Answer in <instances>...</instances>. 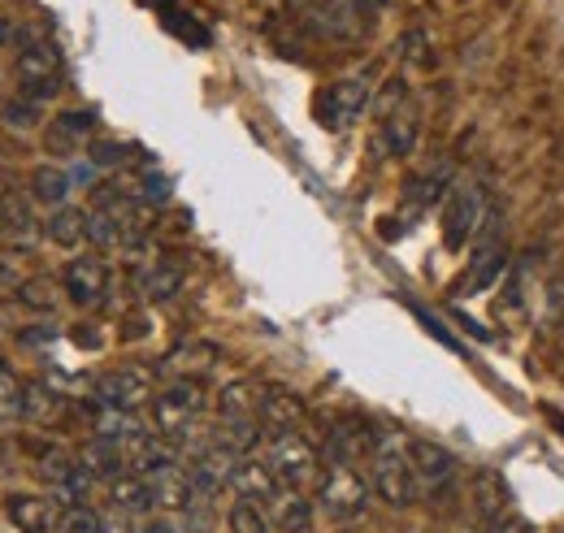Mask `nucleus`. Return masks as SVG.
Listing matches in <instances>:
<instances>
[{
  "mask_svg": "<svg viewBox=\"0 0 564 533\" xmlns=\"http://www.w3.org/2000/svg\"><path fill=\"white\" fill-rule=\"evenodd\" d=\"M66 412V395L48 382H26V421L35 425H53Z\"/></svg>",
  "mask_w": 564,
  "mask_h": 533,
  "instance_id": "obj_31",
  "label": "nucleus"
},
{
  "mask_svg": "<svg viewBox=\"0 0 564 533\" xmlns=\"http://www.w3.org/2000/svg\"><path fill=\"white\" fill-rule=\"evenodd\" d=\"M503 265H508V248H503L499 239L482 243L478 257H474V269H469L465 282H460V295H478V291H487L495 278L503 273Z\"/></svg>",
  "mask_w": 564,
  "mask_h": 533,
  "instance_id": "obj_27",
  "label": "nucleus"
},
{
  "mask_svg": "<svg viewBox=\"0 0 564 533\" xmlns=\"http://www.w3.org/2000/svg\"><path fill=\"white\" fill-rule=\"evenodd\" d=\"M382 9H387V0H322L313 18H317V31L335 35V40H352Z\"/></svg>",
  "mask_w": 564,
  "mask_h": 533,
  "instance_id": "obj_9",
  "label": "nucleus"
},
{
  "mask_svg": "<svg viewBox=\"0 0 564 533\" xmlns=\"http://www.w3.org/2000/svg\"><path fill=\"white\" fill-rule=\"evenodd\" d=\"M70 192H74V178L62 165H40V170L31 174V200L44 204L48 213L62 208V204H70Z\"/></svg>",
  "mask_w": 564,
  "mask_h": 533,
  "instance_id": "obj_28",
  "label": "nucleus"
},
{
  "mask_svg": "<svg viewBox=\"0 0 564 533\" xmlns=\"http://www.w3.org/2000/svg\"><path fill=\"white\" fill-rule=\"evenodd\" d=\"M183 465H187V477H192L196 494L217 499L221 490H230V477H235L239 456H235V452H226L221 443H213L209 452H200V456H192V460H183Z\"/></svg>",
  "mask_w": 564,
  "mask_h": 533,
  "instance_id": "obj_15",
  "label": "nucleus"
},
{
  "mask_svg": "<svg viewBox=\"0 0 564 533\" xmlns=\"http://www.w3.org/2000/svg\"><path fill=\"white\" fill-rule=\"evenodd\" d=\"M417 134H422V113L417 105H400L395 113H387L378 122V134H373V152L378 156H409L417 148Z\"/></svg>",
  "mask_w": 564,
  "mask_h": 533,
  "instance_id": "obj_14",
  "label": "nucleus"
},
{
  "mask_svg": "<svg viewBox=\"0 0 564 533\" xmlns=\"http://www.w3.org/2000/svg\"><path fill=\"white\" fill-rule=\"evenodd\" d=\"M226 530L230 533H270L274 530V521H270V512H265L261 503L235 499V503L226 508Z\"/></svg>",
  "mask_w": 564,
  "mask_h": 533,
  "instance_id": "obj_32",
  "label": "nucleus"
},
{
  "mask_svg": "<svg viewBox=\"0 0 564 533\" xmlns=\"http://www.w3.org/2000/svg\"><path fill=\"white\" fill-rule=\"evenodd\" d=\"M78 465L87 468L96 481H118L122 472H131L127 447H118V443H109V438H91V443H83Z\"/></svg>",
  "mask_w": 564,
  "mask_h": 533,
  "instance_id": "obj_21",
  "label": "nucleus"
},
{
  "mask_svg": "<svg viewBox=\"0 0 564 533\" xmlns=\"http://www.w3.org/2000/svg\"><path fill=\"white\" fill-rule=\"evenodd\" d=\"M148 486H152L156 508H165V512H183V508L196 499V486H192V477H187V465L148 477Z\"/></svg>",
  "mask_w": 564,
  "mask_h": 533,
  "instance_id": "obj_25",
  "label": "nucleus"
},
{
  "mask_svg": "<svg viewBox=\"0 0 564 533\" xmlns=\"http://www.w3.org/2000/svg\"><path fill=\"white\" fill-rule=\"evenodd\" d=\"M18 304H26V308H35V313H48V308L57 304V282H53V278H26V282L18 286Z\"/></svg>",
  "mask_w": 564,
  "mask_h": 533,
  "instance_id": "obj_35",
  "label": "nucleus"
},
{
  "mask_svg": "<svg viewBox=\"0 0 564 533\" xmlns=\"http://www.w3.org/2000/svg\"><path fill=\"white\" fill-rule=\"evenodd\" d=\"M100 530H105V516H100V512H91V508L83 503V508H66L62 530L57 533H100Z\"/></svg>",
  "mask_w": 564,
  "mask_h": 533,
  "instance_id": "obj_37",
  "label": "nucleus"
},
{
  "mask_svg": "<svg viewBox=\"0 0 564 533\" xmlns=\"http://www.w3.org/2000/svg\"><path fill=\"white\" fill-rule=\"evenodd\" d=\"M0 40H9V26H0Z\"/></svg>",
  "mask_w": 564,
  "mask_h": 533,
  "instance_id": "obj_46",
  "label": "nucleus"
},
{
  "mask_svg": "<svg viewBox=\"0 0 564 533\" xmlns=\"http://www.w3.org/2000/svg\"><path fill=\"white\" fill-rule=\"evenodd\" d=\"M18 78H22V96L35 105V100H53L62 91V53L57 44L48 40H31L22 53H18Z\"/></svg>",
  "mask_w": 564,
  "mask_h": 533,
  "instance_id": "obj_5",
  "label": "nucleus"
},
{
  "mask_svg": "<svg viewBox=\"0 0 564 533\" xmlns=\"http://www.w3.org/2000/svg\"><path fill=\"white\" fill-rule=\"evenodd\" d=\"M148 434V425L140 421V412H127V407H96L91 416V438H109L118 447H131Z\"/></svg>",
  "mask_w": 564,
  "mask_h": 533,
  "instance_id": "obj_20",
  "label": "nucleus"
},
{
  "mask_svg": "<svg viewBox=\"0 0 564 533\" xmlns=\"http://www.w3.org/2000/svg\"><path fill=\"white\" fill-rule=\"evenodd\" d=\"M409 438L395 429H378L373 434V452H369V486L387 508H409L417 503V472H413V456H409Z\"/></svg>",
  "mask_w": 564,
  "mask_h": 533,
  "instance_id": "obj_1",
  "label": "nucleus"
},
{
  "mask_svg": "<svg viewBox=\"0 0 564 533\" xmlns=\"http://www.w3.org/2000/svg\"><path fill=\"white\" fill-rule=\"evenodd\" d=\"M22 286V278H18V269L9 265V261H0V295H13Z\"/></svg>",
  "mask_w": 564,
  "mask_h": 533,
  "instance_id": "obj_44",
  "label": "nucleus"
},
{
  "mask_svg": "<svg viewBox=\"0 0 564 533\" xmlns=\"http://www.w3.org/2000/svg\"><path fill=\"white\" fill-rule=\"evenodd\" d=\"M0 122L13 127V131H31V127H35V105H31V100L4 105V109H0Z\"/></svg>",
  "mask_w": 564,
  "mask_h": 533,
  "instance_id": "obj_38",
  "label": "nucleus"
},
{
  "mask_svg": "<svg viewBox=\"0 0 564 533\" xmlns=\"http://www.w3.org/2000/svg\"><path fill=\"white\" fill-rule=\"evenodd\" d=\"M213 429H217V443L226 452H235V456H257V447L265 438V425L257 416H248V421H217Z\"/></svg>",
  "mask_w": 564,
  "mask_h": 533,
  "instance_id": "obj_29",
  "label": "nucleus"
},
{
  "mask_svg": "<svg viewBox=\"0 0 564 533\" xmlns=\"http://www.w3.org/2000/svg\"><path fill=\"white\" fill-rule=\"evenodd\" d=\"M478 499H482V516H487V525H491V521H499V516L508 512L512 490H508L495 472H482V477H478Z\"/></svg>",
  "mask_w": 564,
  "mask_h": 533,
  "instance_id": "obj_34",
  "label": "nucleus"
},
{
  "mask_svg": "<svg viewBox=\"0 0 564 533\" xmlns=\"http://www.w3.org/2000/svg\"><path fill=\"white\" fill-rule=\"evenodd\" d=\"M487 217H491V213H487V192H482V183H456V192H452V200H447V213H443V239H447V248L460 252V248L482 230Z\"/></svg>",
  "mask_w": 564,
  "mask_h": 533,
  "instance_id": "obj_6",
  "label": "nucleus"
},
{
  "mask_svg": "<svg viewBox=\"0 0 564 533\" xmlns=\"http://www.w3.org/2000/svg\"><path fill=\"white\" fill-rule=\"evenodd\" d=\"M74 342H78V347H100L105 338H100V330H87V326H78V330H74Z\"/></svg>",
  "mask_w": 564,
  "mask_h": 533,
  "instance_id": "obj_45",
  "label": "nucleus"
},
{
  "mask_svg": "<svg viewBox=\"0 0 564 533\" xmlns=\"http://www.w3.org/2000/svg\"><path fill=\"white\" fill-rule=\"evenodd\" d=\"M183 265H170V261H156V265L143 269L140 278V291L143 300H152V304H165V300H174L178 291H183Z\"/></svg>",
  "mask_w": 564,
  "mask_h": 533,
  "instance_id": "obj_30",
  "label": "nucleus"
},
{
  "mask_svg": "<svg viewBox=\"0 0 564 533\" xmlns=\"http://www.w3.org/2000/svg\"><path fill=\"white\" fill-rule=\"evenodd\" d=\"M135 533H183V530H178L170 516H156V512H152V516H143Z\"/></svg>",
  "mask_w": 564,
  "mask_h": 533,
  "instance_id": "obj_42",
  "label": "nucleus"
},
{
  "mask_svg": "<svg viewBox=\"0 0 564 533\" xmlns=\"http://www.w3.org/2000/svg\"><path fill=\"white\" fill-rule=\"evenodd\" d=\"M217 360H221V347L217 342H209V338H187L174 351H165V360L156 365V373L170 378V382H200Z\"/></svg>",
  "mask_w": 564,
  "mask_h": 533,
  "instance_id": "obj_11",
  "label": "nucleus"
},
{
  "mask_svg": "<svg viewBox=\"0 0 564 533\" xmlns=\"http://www.w3.org/2000/svg\"><path fill=\"white\" fill-rule=\"evenodd\" d=\"M0 221H4L0 239H4L13 252H35V248H40V239H44V221L31 213V200H22V196H4V200H0Z\"/></svg>",
  "mask_w": 564,
  "mask_h": 533,
  "instance_id": "obj_16",
  "label": "nucleus"
},
{
  "mask_svg": "<svg viewBox=\"0 0 564 533\" xmlns=\"http://www.w3.org/2000/svg\"><path fill=\"white\" fill-rule=\"evenodd\" d=\"M261 391H265V387H257L252 378L226 382V387L217 391V421H248V416H257V412H261Z\"/></svg>",
  "mask_w": 564,
  "mask_h": 533,
  "instance_id": "obj_23",
  "label": "nucleus"
},
{
  "mask_svg": "<svg viewBox=\"0 0 564 533\" xmlns=\"http://www.w3.org/2000/svg\"><path fill=\"white\" fill-rule=\"evenodd\" d=\"M230 490H235V499H248V503L270 508V499L282 490V481L274 477L270 460H261V456H239L235 477H230Z\"/></svg>",
  "mask_w": 564,
  "mask_h": 533,
  "instance_id": "obj_17",
  "label": "nucleus"
},
{
  "mask_svg": "<svg viewBox=\"0 0 564 533\" xmlns=\"http://www.w3.org/2000/svg\"><path fill=\"white\" fill-rule=\"evenodd\" d=\"M4 516L18 525V533H57L66 508L53 494H9L4 499Z\"/></svg>",
  "mask_w": 564,
  "mask_h": 533,
  "instance_id": "obj_13",
  "label": "nucleus"
},
{
  "mask_svg": "<svg viewBox=\"0 0 564 533\" xmlns=\"http://www.w3.org/2000/svg\"><path fill=\"white\" fill-rule=\"evenodd\" d=\"M87 161H91L96 170H109V165H122V161H127V148H118V143H91Z\"/></svg>",
  "mask_w": 564,
  "mask_h": 533,
  "instance_id": "obj_40",
  "label": "nucleus"
},
{
  "mask_svg": "<svg viewBox=\"0 0 564 533\" xmlns=\"http://www.w3.org/2000/svg\"><path fill=\"white\" fill-rule=\"evenodd\" d=\"M91 127H96V118L83 113V109H74V113H62V118H57V131L66 134V139H83Z\"/></svg>",
  "mask_w": 564,
  "mask_h": 533,
  "instance_id": "obj_39",
  "label": "nucleus"
},
{
  "mask_svg": "<svg viewBox=\"0 0 564 533\" xmlns=\"http://www.w3.org/2000/svg\"><path fill=\"white\" fill-rule=\"evenodd\" d=\"M265 512H270L274 530L282 533H308V525H313V499L304 490H291V486H282Z\"/></svg>",
  "mask_w": 564,
  "mask_h": 533,
  "instance_id": "obj_22",
  "label": "nucleus"
},
{
  "mask_svg": "<svg viewBox=\"0 0 564 533\" xmlns=\"http://www.w3.org/2000/svg\"><path fill=\"white\" fill-rule=\"evenodd\" d=\"M170 196H174V187H170V178L161 170H148L140 183H135V200L140 204H165Z\"/></svg>",
  "mask_w": 564,
  "mask_h": 533,
  "instance_id": "obj_36",
  "label": "nucleus"
},
{
  "mask_svg": "<svg viewBox=\"0 0 564 533\" xmlns=\"http://www.w3.org/2000/svg\"><path fill=\"white\" fill-rule=\"evenodd\" d=\"M409 456H413V472H417V490L422 494H447L452 486H456V456L447 452V447H438V443H430V438H417L413 447H409Z\"/></svg>",
  "mask_w": 564,
  "mask_h": 533,
  "instance_id": "obj_10",
  "label": "nucleus"
},
{
  "mask_svg": "<svg viewBox=\"0 0 564 533\" xmlns=\"http://www.w3.org/2000/svg\"><path fill=\"white\" fill-rule=\"evenodd\" d=\"M135 530H140V525H131V516L113 508V512L105 516V530H100V533H135Z\"/></svg>",
  "mask_w": 564,
  "mask_h": 533,
  "instance_id": "obj_43",
  "label": "nucleus"
},
{
  "mask_svg": "<svg viewBox=\"0 0 564 533\" xmlns=\"http://www.w3.org/2000/svg\"><path fill=\"white\" fill-rule=\"evenodd\" d=\"M369 100H373V74H369V69L339 78V83L322 96V127H326V131H348L356 118L369 109Z\"/></svg>",
  "mask_w": 564,
  "mask_h": 533,
  "instance_id": "obj_7",
  "label": "nucleus"
},
{
  "mask_svg": "<svg viewBox=\"0 0 564 533\" xmlns=\"http://www.w3.org/2000/svg\"><path fill=\"white\" fill-rule=\"evenodd\" d=\"M0 230H4V221H0Z\"/></svg>",
  "mask_w": 564,
  "mask_h": 533,
  "instance_id": "obj_48",
  "label": "nucleus"
},
{
  "mask_svg": "<svg viewBox=\"0 0 564 533\" xmlns=\"http://www.w3.org/2000/svg\"><path fill=\"white\" fill-rule=\"evenodd\" d=\"M487 533H534V525H530L525 516H517V512H503L499 521L487 525Z\"/></svg>",
  "mask_w": 564,
  "mask_h": 533,
  "instance_id": "obj_41",
  "label": "nucleus"
},
{
  "mask_svg": "<svg viewBox=\"0 0 564 533\" xmlns=\"http://www.w3.org/2000/svg\"><path fill=\"white\" fill-rule=\"evenodd\" d=\"M0 421H26V382L0 365Z\"/></svg>",
  "mask_w": 564,
  "mask_h": 533,
  "instance_id": "obj_33",
  "label": "nucleus"
},
{
  "mask_svg": "<svg viewBox=\"0 0 564 533\" xmlns=\"http://www.w3.org/2000/svg\"><path fill=\"white\" fill-rule=\"evenodd\" d=\"M205 391L200 382H165L156 395H152V434L178 443L200 416H205Z\"/></svg>",
  "mask_w": 564,
  "mask_h": 533,
  "instance_id": "obj_2",
  "label": "nucleus"
},
{
  "mask_svg": "<svg viewBox=\"0 0 564 533\" xmlns=\"http://www.w3.org/2000/svg\"><path fill=\"white\" fill-rule=\"evenodd\" d=\"M257 421L265 425V434H286V429H300L304 421V400L286 387H265L261 391V412Z\"/></svg>",
  "mask_w": 564,
  "mask_h": 533,
  "instance_id": "obj_19",
  "label": "nucleus"
},
{
  "mask_svg": "<svg viewBox=\"0 0 564 533\" xmlns=\"http://www.w3.org/2000/svg\"><path fill=\"white\" fill-rule=\"evenodd\" d=\"M152 395H156V373L143 369V365L109 369V373L96 382V403H100V407H127V412H140L143 403H152Z\"/></svg>",
  "mask_w": 564,
  "mask_h": 533,
  "instance_id": "obj_8",
  "label": "nucleus"
},
{
  "mask_svg": "<svg viewBox=\"0 0 564 533\" xmlns=\"http://www.w3.org/2000/svg\"><path fill=\"white\" fill-rule=\"evenodd\" d=\"M127 460H131V472L148 481V477H156V472H170V468L183 465V452H178L170 438H161V434H143L140 443L127 447Z\"/></svg>",
  "mask_w": 564,
  "mask_h": 533,
  "instance_id": "obj_18",
  "label": "nucleus"
},
{
  "mask_svg": "<svg viewBox=\"0 0 564 533\" xmlns=\"http://www.w3.org/2000/svg\"><path fill=\"white\" fill-rule=\"evenodd\" d=\"M109 503L127 516H152L156 512V499H152V486L135 477V472H122L118 481H109Z\"/></svg>",
  "mask_w": 564,
  "mask_h": 533,
  "instance_id": "obj_24",
  "label": "nucleus"
},
{
  "mask_svg": "<svg viewBox=\"0 0 564 533\" xmlns=\"http://www.w3.org/2000/svg\"><path fill=\"white\" fill-rule=\"evenodd\" d=\"M369 494L373 486L356 465H326V472L317 477V503L335 521H356L369 508Z\"/></svg>",
  "mask_w": 564,
  "mask_h": 533,
  "instance_id": "obj_3",
  "label": "nucleus"
},
{
  "mask_svg": "<svg viewBox=\"0 0 564 533\" xmlns=\"http://www.w3.org/2000/svg\"><path fill=\"white\" fill-rule=\"evenodd\" d=\"M44 239L48 243H57V248H78L83 239H87V213L83 208H74V204H62V208H53L48 217H44Z\"/></svg>",
  "mask_w": 564,
  "mask_h": 533,
  "instance_id": "obj_26",
  "label": "nucleus"
},
{
  "mask_svg": "<svg viewBox=\"0 0 564 533\" xmlns=\"http://www.w3.org/2000/svg\"><path fill=\"white\" fill-rule=\"evenodd\" d=\"M62 291L78 308H100L109 300V265L100 257H74L62 273Z\"/></svg>",
  "mask_w": 564,
  "mask_h": 533,
  "instance_id": "obj_12",
  "label": "nucleus"
},
{
  "mask_svg": "<svg viewBox=\"0 0 564 533\" xmlns=\"http://www.w3.org/2000/svg\"><path fill=\"white\" fill-rule=\"evenodd\" d=\"M265 460H270V468H274V477H279L282 486H291V490H304L308 481L322 477V456H317V447H313L300 429L270 434Z\"/></svg>",
  "mask_w": 564,
  "mask_h": 533,
  "instance_id": "obj_4",
  "label": "nucleus"
},
{
  "mask_svg": "<svg viewBox=\"0 0 564 533\" xmlns=\"http://www.w3.org/2000/svg\"><path fill=\"white\" fill-rule=\"evenodd\" d=\"M291 4H313V0H291Z\"/></svg>",
  "mask_w": 564,
  "mask_h": 533,
  "instance_id": "obj_47",
  "label": "nucleus"
}]
</instances>
